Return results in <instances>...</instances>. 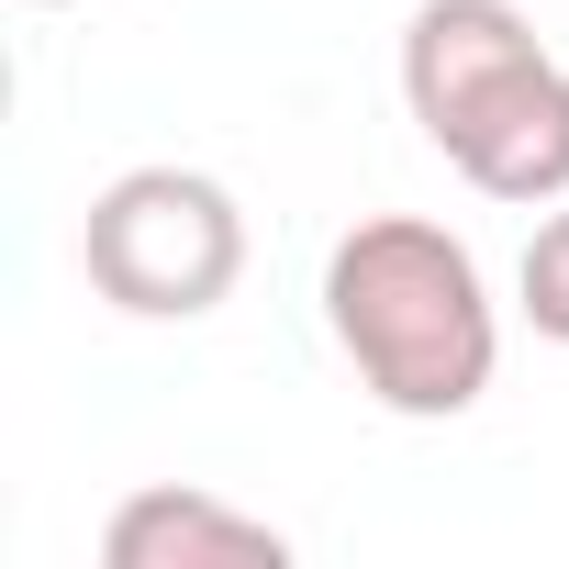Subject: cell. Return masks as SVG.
I'll list each match as a JSON object with an SVG mask.
<instances>
[{
  "instance_id": "3957f363",
  "label": "cell",
  "mask_w": 569,
  "mask_h": 569,
  "mask_svg": "<svg viewBox=\"0 0 569 569\" xmlns=\"http://www.w3.org/2000/svg\"><path fill=\"white\" fill-rule=\"evenodd\" d=\"M536 68H547V34L513 0H413L402 23V112L425 123L436 157H458Z\"/></svg>"
},
{
  "instance_id": "8992f818",
  "label": "cell",
  "mask_w": 569,
  "mask_h": 569,
  "mask_svg": "<svg viewBox=\"0 0 569 569\" xmlns=\"http://www.w3.org/2000/svg\"><path fill=\"white\" fill-rule=\"evenodd\" d=\"M513 313H525L547 347H569V201L536 223V246H525V268H513Z\"/></svg>"
},
{
  "instance_id": "7a4b0ae2",
  "label": "cell",
  "mask_w": 569,
  "mask_h": 569,
  "mask_svg": "<svg viewBox=\"0 0 569 569\" xmlns=\"http://www.w3.org/2000/svg\"><path fill=\"white\" fill-rule=\"evenodd\" d=\"M79 268L134 325H201L246 279V201L212 168H123L79 212Z\"/></svg>"
},
{
  "instance_id": "6da1fadb",
  "label": "cell",
  "mask_w": 569,
  "mask_h": 569,
  "mask_svg": "<svg viewBox=\"0 0 569 569\" xmlns=\"http://www.w3.org/2000/svg\"><path fill=\"white\" fill-rule=\"evenodd\" d=\"M325 336L358 369V391L402 425H447L502 369V302L469 257V234L425 212H369L325 246Z\"/></svg>"
},
{
  "instance_id": "277c9868",
  "label": "cell",
  "mask_w": 569,
  "mask_h": 569,
  "mask_svg": "<svg viewBox=\"0 0 569 569\" xmlns=\"http://www.w3.org/2000/svg\"><path fill=\"white\" fill-rule=\"evenodd\" d=\"M101 569H291V536L268 513H234L223 491L146 480L101 525Z\"/></svg>"
},
{
  "instance_id": "52a82bcc",
  "label": "cell",
  "mask_w": 569,
  "mask_h": 569,
  "mask_svg": "<svg viewBox=\"0 0 569 569\" xmlns=\"http://www.w3.org/2000/svg\"><path fill=\"white\" fill-rule=\"evenodd\" d=\"M34 12H57V0H34Z\"/></svg>"
},
{
  "instance_id": "5b68a950",
  "label": "cell",
  "mask_w": 569,
  "mask_h": 569,
  "mask_svg": "<svg viewBox=\"0 0 569 569\" xmlns=\"http://www.w3.org/2000/svg\"><path fill=\"white\" fill-rule=\"evenodd\" d=\"M480 201H513V212H547V201H569V68L547 57L458 157H447Z\"/></svg>"
}]
</instances>
